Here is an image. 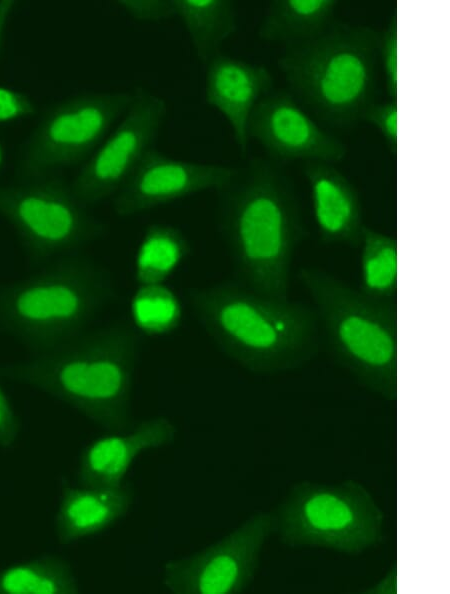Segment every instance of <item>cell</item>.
Wrapping results in <instances>:
<instances>
[{
  "mask_svg": "<svg viewBox=\"0 0 450 594\" xmlns=\"http://www.w3.org/2000/svg\"><path fill=\"white\" fill-rule=\"evenodd\" d=\"M140 335L126 322L85 331L32 358L0 367V376L37 388L100 427L130 429Z\"/></svg>",
  "mask_w": 450,
  "mask_h": 594,
  "instance_id": "obj_1",
  "label": "cell"
},
{
  "mask_svg": "<svg viewBox=\"0 0 450 594\" xmlns=\"http://www.w3.org/2000/svg\"><path fill=\"white\" fill-rule=\"evenodd\" d=\"M218 193L219 225L239 282L287 298L302 229L285 182L270 163L255 159Z\"/></svg>",
  "mask_w": 450,
  "mask_h": 594,
  "instance_id": "obj_2",
  "label": "cell"
},
{
  "mask_svg": "<svg viewBox=\"0 0 450 594\" xmlns=\"http://www.w3.org/2000/svg\"><path fill=\"white\" fill-rule=\"evenodd\" d=\"M189 300L213 342L252 372L292 369L316 351L317 317L288 298L224 282L192 290Z\"/></svg>",
  "mask_w": 450,
  "mask_h": 594,
  "instance_id": "obj_3",
  "label": "cell"
},
{
  "mask_svg": "<svg viewBox=\"0 0 450 594\" xmlns=\"http://www.w3.org/2000/svg\"><path fill=\"white\" fill-rule=\"evenodd\" d=\"M112 292L101 267L66 255L30 277L0 286V329L35 354L43 353L87 331Z\"/></svg>",
  "mask_w": 450,
  "mask_h": 594,
  "instance_id": "obj_4",
  "label": "cell"
},
{
  "mask_svg": "<svg viewBox=\"0 0 450 594\" xmlns=\"http://www.w3.org/2000/svg\"><path fill=\"white\" fill-rule=\"evenodd\" d=\"M300 279L315 303L336 358L360 383L395 401L396 305L372 300L317 268L302 269Z\"/></svg>",
  "mask_w": 450,
  "mask_h": 594,
  "instance_id": "obj_5",
  "label": "cell"
},
{
  "mask_svg": "<svg viewBox=\"0 0 450 594\" xmlns=\"http://www.w3.org/2000/svg\"><path fill=\"white\" fill-rule=\"evenodd\" d=\"M325 33L292 46L279 66L292 87L325 117L351 122L371 104L379 39L368 28Z\"/></svg>",
  "mask_w": 450,
  "mask_h": 594,
  "instance_id": "obj_6",
  "label": "cell"
},
{
  "mask_svg": "<svg viewBox=\"0 0 450 594\" xmlns=\"http://www.w3.org/2000/svg\"><path fill=\"white\" fill-rule=\"evenodd\" d=\"M275 533L292 547L317 546L358 554L384 539V515L370 492L348 480L301 482L272 513Z\"/></svg>",
  "mask_w": 450,
  "mask_h": 594,
  "instance_id": "obj_7",
  "label": "cell"
},
{
  "mask_svg": "<svg viewBox=\"0 0 450 594\" xmlns=\"http://www.w3.org/2000/svg\"><path fill=\"white\" fill-rule=\"evenodd\" d=\"M0 216L33 263L66 256L105 233V224L58 174L0 185Z\"/></svg>",
  "mask_w": 450,
  "mask_h": 594,
  "instance_id": "obj_8",
  "label": "cell"
},
{
  "mask_svg": "<svg viewBox=\"0 0 450 594\" xmlns=\"http://www.w3.org/2000/svg\"><path fill=\"white\" fill-rule=\"evenodd\" d=\"M132 92L84 93L45 111L22 147L18 180L58 174L84 162L122 117Z\"/></svg>",
  "mask_w": 450,
  "mask_h": 594,
  "instance_id": "obj_9",
  "label": "cell"
},
{
  "mask_svg": "<svg viewBox=\"0 0 450 594\" xmlns=\"http://www.w3.org/2000/svg\"><path fill=\"white\" fill-rule=\"evenodd\" d=\"M118 124L83 162L70 182L75 195L87 206L114 196L144 156L153 148L167 115L165 100L142 88Z\"/></svg>",
  "mask_w": 450,
  "mask_h": 594,
  "instance_id": "obj_10",
  "label": "cell"
},
{
  "mask_svg": "<svg viewBox=\"0 0 450 594\" xmlns=\"http://www.w3.org/2000/svg\"><path fill=\"white\" fill-rule=\"evenodd\" d=\"M274 517L257 512L220 540L163 568L164 586L176 594H235L253 580Z\"/></svg>",
  "mask_w": 450,
  "mask_h": 594,
  "instance_id": "obj_11",
  "label": "cell"
},
{
  "mask_svg": "<svg viewBox=\"0 0 450 594\" xmlns=\"http://www.w3.org/2000/svg\"><path fill=\"white\" fill-rule=\"evenodd\" d=\"M237 171L224 165L176 159L155 147L113 196V208L118 216L128 217L206 190L218 192Z\"/></svg>",
  "mask_w": 450,
  "mask_h": 594,
  "instance_id": "obj_12",
  "label": "cell"
},
{
  "mask_svg": "<svg viewBox=\"0 0 450 594\" xmlns=\"http://www.w3.org/2000/svg\"><path fill=\"white\" fill-rule=\"evenodd\" d=\"M248 137L256 140L277 160H341L345 147L318 126L285 92L268 93L256 105L248 125Z\"/></svg>",
  "mask_w": 450,
  "mask_h": 594,
  "instance_id": "obj_13",
  "label": "cell"
},
{
  "mask_svg": "<svg viewBox=\"0 0 450 594\" xmlns=\"http://www.w3.org/2000/svg\"><path fill=\"white\" fill-rule=\"evenodd\" d=\"M177 428L168 418L152 417L126 431L111 432L90 442L81 452L77 468L79 485L115 487L142 453L170 445Z\"/></svg>",
  "mask_w": 450,
  "mask_h": 594,
  "instance_id": "obj_14",
  "label": "cell"
},
{
  "mask_svg": "<svg viewBox=\"0 0 450 594\" xmlns=\"http://www.w3.org/2000/svg\"><path fill=\"white\" fill-rule=\"evenodd\" d=\"M203 67L205 102L225 117L239 150L245 154L250 117L259 101L270 93L273 78L266 67L222 52Z\"/></svg>",
  "mask_w": 450,
  "mask_h": 594,
  "instance_id": "obj_15",
  "label": "cell"
},
{
  "mask_svg": "<svg viewBox=\"0 0 450 594\" xmlns=\"http://www.w3.org/2000/svg\"><path fill=\"white\" fill-rule=\"evenodd\" d=\"M134 501L124 482L115 487H77L63 482L55 516V532L63 545L98 534L122 519Z\"/></svg>",
  "mask_w": 450,
  "mask_h": 594,
  "instance_id": "obj_16",
  "label": "cell"
},
{
  "mask_svg": "<svg viewBox=\"0 0 450 594\" xmlns=\"http://www.w3.org/2000/svg\"><path fill=\"white\" fill-rule=\"evenodd\" d=\"M305 174L320 238L330 244L359 246L365 225L354 187L341 173L323 163L308 165Z\"/></svg>",
  "mask_w": 450,
  "mask_h": 594,
  "instance_id": "obj_17",
  "label": "cell"
},
{
  "mask_svg": "<svg viewBox=\"0 0 450 594\" xmlns=\"http://www.w3.org/2000/svg\"><path fill=\"white\" fill-rule=\"evenodd\" d=\"M172 8L202 65L221 52L223 42L237 29L235 5L229 0H172Z\"/></svg>",
  "mask_w": 450,
  "mask_h": 594,
  "instance_id": "obj_18",
  "label": "cell"
},
{
  "mask_svg": "<svg viewBox=\"0 0 450 594\" xmlns=\"http://www.w3.org/2000/svg\"><path fill=\"white\" fill-rule=\"evenodd\" d=\"M336 7L334 0L273 1L259 27V37L292 44L314 39L326 32Z\"/></svg>",
  "mask_w": 450,
  "mask_h": 594,
  "instance_id": "obj_19",
  "label": "cell"
},
{
  "mask_svg": "<svg viewBox=\"0 0 450 594\" xmlns=\"http://www.w3.org/2000/svg\"><path fill=\"white\" fill-rule=\"evenodd\" d=\"M361 286L368 298L396 305L398 253L396 239L364 226L360 239Z\"/></svg>",
  "mask_w": 450,
  "mask_h": 594,
  "instance_id": "obj_20",
  "label": "cell"
},
{
  "mask_svg": "<svg viewBox=\"0 0 450 594\" xmlns=\"http://www.w3.org/2000/svg\"><path fill=\"white\" fill-rule=\"evenodd\" d=\"M78 582L62 558L44 555L0 570V594H76Z\"/></svg>",
  "mask_w": 450,
  "mask_h": 594,
  "instance_id": "obj_21",
  "label": "cell"
},
{
  "mask_svg": "<svg viewBox=\"0 0 450 594\" xmlns=\"http://www.w3.org/2000/svg\"><path fill=\"white\" fill-rule=\"evenodd\" d=\"M378 48L380 49L387 93L393 100H396L398 85V38L396 15L393 16L387 29L379 39Z\"/></svg>",
  "mask_w": 450,
  "mask_h": 594,
  "instance_id": "obj_22",
  "label": "cell"
},
{
  "mask_svg": "<svg viewBox=\"0 0 450 594\" xmlns=\"http://www.w3.org/2000/svg\"><path fill=\"white\" fill-rule=\"evenodd\" d=\"M362 117L378 128L390 151L395 154L398 137V110L396 100L380 104H370Z\"/></svg>",
  "mask_w": 450,
  "mask_h": 594,
  "instance_id": "obj_23",
  "label": "cell"
},
{
  "mask_svg": "<svg viewBox=\"0 0 450 594\" xmlns=\"http://www.w3.org/2000/svg\"><path fill=\"white\" fill-rule=\"evenodd\" d=\"M117 4L139 21L157 22L173 18L172 0H120Z\"/></svg>",
  "mask_w": 450,
  "mask_h": 594,
  "instance_id": "obj_24",
  "label": "cell"
},
{
  "mask_svg": "<svg viewBox=\"0 0 450 594\" xmlns=\"http://www.w3.org/2000/svg\"><path fill=\"white\" fill-rule=\"evenodd\" d=\"M35 113V103L29 96L18 90L0 86V123L15 121Z\"/></svg>",
  "mask_w": 450,
  "mask_h": 594,
  "instance_id": "obj_25",
  "label": "cell"
},
{
  "mask_svg": "<svg viewBox=\"0 0 450 594\" xmlns=\"http://www.w3.org/2000/svg\"><path fill=\"white\" fill-rule=\"evenodd\" d=\"M20 422L8 397L0 387V446H11L19 433Z\"/></svg>",
  "mask_w": 450,
  "mask_h": 594,
  "instance_id": "obj_26",
  "label": "cell"
},
{
  "mask_svg": "<svg viewBox=\"0 0 450 594\" xmlns=\"http://www.w3.org/2000/svg\"><path fill=\"white\" fill-rule=\"evenodd\" d=\"M369 594H397V566L394 563L384 576L366 590Z\"/></svg>",
  "mask_w": 450,
  "mask_h": 594,
  "instance_id": "obj_27",
  "label": "cell"
},
{
  "mask_svg": "<svg viewBox=\"0 0 450 594\" xmlns=\"http://www.w3.org/2000/svg\"><path fill=\"white\" fill-rule=\"evenodd\" d=\"M16 6L17 2L15 0H0V51L5 31Z\"/></svg>",
  "mask_w": 450,
  "mask_h": 594,
  "instance_id": "obj_28",
  "label": "cell"
},
{
  "mask_svg": "<svg viewBox=\"0 0 450 594\" xmlns=\"http://www.w3.org/2000/svg\"><path fill=\"white\" fill-rule=\"evenodd\" d=\"M1 161H2V152H1V147H0V165H1Z\"/></svg>",
  "mask_w": 450,
  "mask_h": 594,
  "instance_id": "obj_29",
  "label": "cell"
}]
</instances>
